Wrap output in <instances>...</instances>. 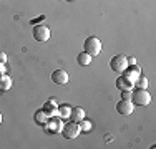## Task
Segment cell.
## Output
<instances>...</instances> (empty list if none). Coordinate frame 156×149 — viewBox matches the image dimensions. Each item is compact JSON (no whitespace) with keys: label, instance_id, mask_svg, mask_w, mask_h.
Instances as JSON below:
<instances>
[{"label":"cell","instance_id":"11","mask_svg":"<svg viewBox=\"0 0 156 149\" xmlns=\"http://www.w3.org/2000/svg\"><path fill=\"white\" fill-rule=\"evenodd\" d=\"M68 119H70V121H73V123H80L81 119H85V111L81 109V108H72Z\"/></svg>","mask_w":156,"mask_h":149},{"label":"cell","instance_id":"4","mask_svg":"<svg viewBox=\"0 0 156 149\" xmlns=\"http://www.w3.org/2000/svg\"><path fill=\"white\" fill-rule=\"evenodd\" d=\"M110 68L113 70L115 73H123L126 68H128V57H125V55H115L113 58H111L110 61Z\"/></svg>","mask_w":156,"mask_h":149},{"label":"cell","instance_id":"16","mask_svg":"<svg viewBox=\"0 0 156 149\" xmlns=\"http://www.w3.org/2000/svg\"><path fill=\"white\" fill-rule=\"evenodd\" d=\"M47 119H48V116L45 114V111H43V109H40V111H37V113H35V123H37V124H45Z\"/></svg>","mask_w":156,"mask_h":149},{"label":"cell","instance_id":"2","mask_svg":"<svg viewBox=\"0 0 156 149\" xmlns=\"http://www.w3.org/2000/svg\"><path fill=\"white\" fill-rule=\"evenodd\" d=\"M83 51H87L91 57L100 55V51H101V42H100L98 36H88L83 43Z\"/></svg>","mask_w":156,"mask_h":149},{"label":"cell","instance_id":"5","mask_svg":"<svg viewBox=\"0 0 156 149\" xmlns=\"http://www.w3.org/2000/svg\"><path fill=\"white\" fill-rule=\"evenodd\" d=\"M80 133H81L80 123L70 121V123H66V124H63V128H62V134H63V137H65V139H75Z\"/></svg>","mask_w":156,"mask_h":149},{"label":"cell","instance_id":"8","mask_svg":"<svg viewBox=\"0 0 156 149\" xmlns=\"http://www.w3.org/2000/svg\"><path fill=\"white\" fill-rule=\"evenodd\" d=\"M133 109H135V104L131 103V99H120L116 104V111L121 116H129V114H133Z\"/></svg>","mask_w":156,"mask_h":149},{"label":"cell","instance_id":"19","mask_svg":"<svg viewBox=\"0 0 156 149\" xmlns=\"http://www.w3.org/2000/svg\"><path fill=\"white\" fill-rule=\"evenodd\" d=\"M131 98V91H121V99H129Z\"/></svg>","mask_w":156,"mask_h":149},{"label":"cell","instance_id":"12","mask_svg":"<svg viewBox=\"0 0 156 149\" xmlns=\"http://www.w3.org/2000/svg\"><path fill=\"white\" fill-rule=\"evenodd\" d=\"M91 60H93V57L88 55L87 51H81V53H78V57H76V61H78L80 66H88L91 63Z\"/></svg>","mask_w":156,"mask_h":149},{"label":"cell","instance_id":"13","mask_svg":"<svg viewBox=\"0 0 156 149\" xmlns=\"http://www.w3.org/2000/svg\"><path fill=\"white\" fill-rule=\"evenodd\" d=\"M12 78L10 76H7L5 73L3 74H0V89H2V91H7V89H10L12 88Z\"/></svg>","mask_w":156,"mask_h":149},{"label":"cell","instance_id":"18","mask_svg":"<svg viewBox=\"0 0 156 149\" xmlns=\"http://www.w3.org/2000/svg\"><path fill=\"white\" fill-rule=\"evenodd\" d=\"M80 129H81V133H88L91 129V123L87 121V119H81L80 121Z\"/></svg>","mask_w":156,"mask_h":149},{"label":"cell","instance_id":"1","mask_svg":"<svg viewBox=\"0 0 156 149\" xmlns=\"http://www.w3.org/2000/svg\"><path fill=\"white\" fill-rule=\"evenodd\" d=\"M129 99L135 106H148L151 103V95L144 88H135L131 89V98Z\"/></svg>","mask_w":156,"mask_h":149},{"label":"cell","instance_id":"15","mask_svg":"<svg viewBox=\"0 0 156 149\" xmlns=\"http://www.w3.org/2000/svg\"><path fill=\"white\" fill-rule=\"evenodd\" d=\"M70 111H72V106L62 104V106H58V116H60L62 119H68L70 118Z\"/></svg>","mask_w":156,"mask_h":149},{"label":"cell","instance_id":"23","mask_svg":"<svg viewBox=\"0 0 156 149\" xmlns=\"http://www.w3.org/2000/svg\"><path fill=\"white\" fill-rule=\"evenodd\" d=\"M0 123H2V113H0Z\"/></svg>","mask_w":156,"mask_h":149},{"label":"cell","instance_id":"14","mask_svg":"<svg viewBox=\"0 0 156 149\" xmlns=\"http://www.w3.org/2000/svg\"><path fill=\"white\" fill-rule=\"evenodd\" d=\"M116 86L120 88L121 91H131V89H133V85L129 83V81H126L123 76L118 78V80H116Z\"/></svg>","mask_w":156,"mask_h":149},{"label":"cell","instance_id":"20","mask_svg":"<svg viewBox=\"0 0 156 149\" xmlns=\"http://www.w3.org/2000/svg\"><path fill=\"white\" fill-rule=\"evenodd\" d=\"M0 63H7V55L3 51H0Z\"/></svg>","mask_w":156,"mask_h":149},{"label":"cell","instance_id":"3","mask_svg":"<svg viewBox=\"0 0 156 149\" xmlns=\"http://www.w3.org/2000/svg\"><path fill=\"white\" fill-rule=\"evenodd\" d=\"M50 35H51V32H50V28H48L47 25H43V23L33 25L32 36H33V40H35V42L43 43V42H47V40L50 38Z\"/></svg>","mask_w":156,"mask_h":149},{"label":"cell","instance_id":"7","mask_svg":"<svg viewBox=\"0 0 156 149\" xmlns=\"http://www.w3.org/2000/svg\"><path fill=\"white\" fill-rule=\"evenodd\" d=\"M43 126H45L47 133H62L63 121H62L60 116H53V118H48Z\"/></svg>","mask_w":156,"mask_h":149},{"label":"cell","instance_id":"22","mask_svg":"<svg viewBox=\"0 0 156 149\" xmlns=\"http://www.w3.org/2000/svg\"><path fill=\"white\" fill-rule=\"evenodd\" d=\"M128 65H136V58H128Z\"/></svg>","mask_w":156,"mask_h":149},{"label":"cell","instance_id":"10","mask_svg":"<svg viewBox=\"0 0 156 149\" xmlns=\"http://www.w3.org/2000/svg\"><path fill=\"white\" fill-rule=\"evenodd\" d=\"M43 111H45V114L48 118H53V116H58V104L55 99H48V101L43 104L42 108Z\"/></svg>","mask_w":156,"mask_h":149},{"label":"cell","instance_id":"6","mask_svg":"<svg viewBox=\"0 0 156 149\" xmlns=\"http://www.w3.org/2000/svg\"><path fill=\"white\" fill-rule=\"evenodd\" d=\"M140 74H141V68H140L138 65H128V68H126L125 71L121 73V76H123L126 81H129V83L135 86V81L138 80Z\"/></svg>","mask_w":156,"mask_h":149},{"label":"cell","instance_id":"17","mask_svg":"<svg viewBox=\"0 0 156 149\" xmlns=\"http://www.w3.org/2000/svg\"><path fill=\"white\" fill-rule=\"evenodd\" d=\"M148 83H150V81H148V78L146 76H138V80L135 81V88H144V89H148Z\"/></svg>","mask_w":156,"mask_h":149},{"label":"cell","instance_id":"21","mask_svg":"<svg viewBox=\"0 0 156 149\" xmlns=\"http://www.w3.org/2000/svg\"><path fill=\"white\" fill-rule=\"evenodd\" d=\"M7 71V66H5V63H0V74H3Z\"/></svg>","mask_w":156,"mask_h":149},{"label":"cell","instance_id":"9","mask_svg":"<svg viewBox=\"0 0 156 149\" xmlns=\"http://www.w3.org/2000/svg\"><path fill=\"white\" fill-rule=\"evenodd\" d=\"M51 80L57 85H66L70 81V76L65 70H55V71L51 73Z\"/></svg>","mask_w":156,"mask_h":149}]
</instances>
